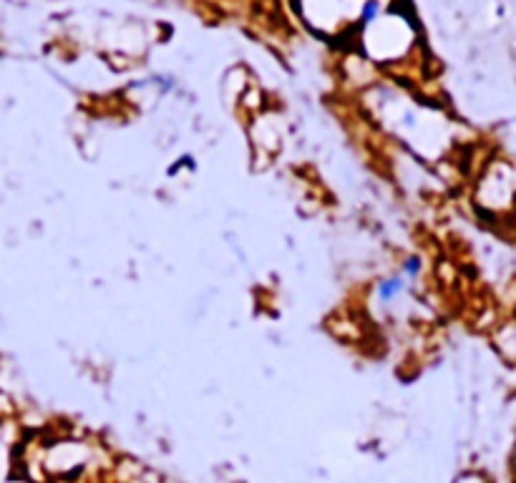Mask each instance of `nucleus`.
I'll use <instances>...</instances> for the list:
<instances>
[{
	"label": "nucleus",
	"instance_id": "2",
	"mask_svg": "<svg viewBox=\"0 0 516 483\" xmlns=\"http://www.w3.org/2000/svg\"><path fill=\"white\" fill-rule=\"evenodd\" d=\"M420 272H423V259H420L418 255H411L400 262V275H403L406 279H416Z\"/></svg>",
	"mask_w": 516,
	"mask_h": 483
},
{
	"label": "nucleus",
	"instance_id": "1",
	"mask_svg": "<svg viewBox=\"0 0 516 483\" xmlns=\"http://www.w3.org/2000/svg\"><path fill=\"white\" fill-rule=\"evenodd\" d=\"M408 282L411 279H406L403 275H388V277H380L376 282V287H373V294H376V302L378 305H393V302L398 300L400 294H406L408 290Z\"/></svg>",
	"mask_w": 516,
	"mask_h": 483
},
{
	"label": "nucleus",
	"instance_id": "3",
	"mask_svg": "<svg viewBox=\"0 0 516 483\" xmlns=\"http://www.w3.org/2000/svg\"><path fill=\"white\" fill-rule=\"evenodd\" d=\"M456 483H486L481 476H476V473H466V476H461Z\"/></svg>",
	"mask_w": 516,
	"mask_h": 483
}]
</instances>
